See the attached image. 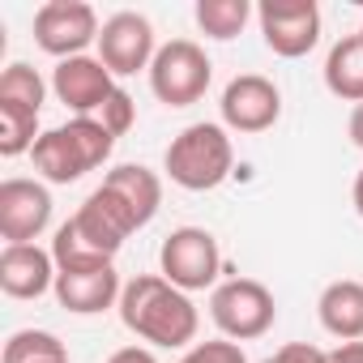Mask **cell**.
Wrapping results in <instances>:
<instances>
[{"label": "cell", "mask_w": 363, "mask_h": 363, "mask_svg": "<svg viewBox=\"0 0 363 363\" xmlns=\"http://www.w3.org/2000/svg\"><path fill=\"white\" fill-rule=\"evenodd\" d=\"M235 150L223 124H189L171 145H167V175L171 184L189 193H210L231 175Z\"/></svg>", "instance_id": "obj_3"}, {"label": "cell", "mask_w": 363, "mask_h": 363, "mask_svg": "<svg viewBox=\"0 0 363 363\" xmlns=\"http://www.w3.org/2000/svg\"><path fill=\"white\" fill-rule=\"evenodd\" d=\"M325 86L333 99L342 103H363V39L350 35V39H337L325 56Z\"/></svg>", "instance_id": "obj_18"}, {"label": "cell", "mask_w": 363, "mask_h": 363, "mask_svg": "<svg viewBox=\"0 0 363 363\" xmlns=\"http://www.w3.org/2000/svg\"><path fill=\"white\" fill-rule=\"evenodd\" d=\"M350 197H354V210H359V218H363V171L354 175V193H350Z\"/></svg>", "instance_id": "obj_29"}, {"label": "cell", "mask_w": 363, "mask_h": 363, "mask_svg": "<svg viewBox=\"0 0 363 363\" xmlns=\"http://www.w3.org/2000/svg\"><path fill=\"white\" fill-rule=\"evenodd\" d=\"M359 39H363V30H359Z\"/></svg>", "instance_id": "obj_31"}, {"label": "cell", "mask_w": 363, "mask_h": 363, "mask_svg": "<svg viewBox=\"0 0 363 363\" xmlns=\"http://www.w3.org/2000/svg\"><path fill=\"white\" fill-rule=\"evenodd\" d=\"M158 56L154 48V26L141 13H116L99 30V60L107 65L111 77H133L137 69H150Z\"/></svg>", "instance_id": "obj_10"}, {"label": "cell", "mask_w": 363, "mask_h": 363, "mask_svg": "<svg viewBox=\"0 0 363 363\" xmlns=\"http://www.w3.org/2000/svg\"><path fill=\"white\" fill-rule=\"evenodd\" d=\"M261 363H329V354L320 346H312V342H286L282 350H274Z\"/></svg>", "instance_id": "obj_25"}, {"label": "cell", "mask_w": 363, "mask_h": 363, "mask_svg": "<svg viewBox=\"0 0 363 363\" xmlns=\"http://www.w3.org/2000/svg\"><path fill=\"white\" fill-rule=\"evenodd\" d=\"M218 269H223V252H218V240L206 227H179L158 248V274L171 286H179L184 295L214 286Z\"/></svg>", "instance_id": "obj_6"}, {"label": "cell", "mask_w": 363, "mask_h": 363, "mask_svg": "<svg viewBox=\"0 0 363 363\" xmlns=\"http://www.w3.org/2000/svg\"><path fill=\"white\" fill-rule=\"evenodd\" d=\"M265 48L282 60H299L320 39V9L316 0H261L257 9Z\"/></svg>", "instance_id": "obj_7"}, {"label": "cell", "mask_w": 363, "mask_h": 363, "mask_svg": "<svg viewBox=\"0 0 363 363\" xmlns=\"http://www.w3.org/2000/svg\"><path fill=\"white\" fill-rule=\"evenodd\" d=\"M329 363H363V342H342L337 350H329Z\"/></svg>", "instance_id": "obj_26"}, {"label": "cell", "mask_w": 363, "mask_h": 363, "mask_svg": "<svg viewBox=\"0 0 363 363\" xmlns=\"http://www.w3.org/2000/svg\"><path fill=\"white\" fill-rule=\"evenodd\" d=\"M35 43L48 56L73 60L90 43H99V18L86 0H48L35 13Z\"/></svg>", "instance_id": "obj_8"}, {"label": "cell", "mask_w": 363, "mask_h": 363, "mask_svg": "<svg viewBox=\"0 0 363 363\" xmlns=\"http://www.w3.org/2000/svg\"><path fill=\"white\" fill-rule=\"evenodd\" d=\"M52 90L56 99L73 111V116H94L107 107V99L120 90L116 77L107 73V65L99 56H73V60H60L56 73H52Z\"/></svg>", "instance_id": "obj_13"}, {"label": "cell", "mask_w": 363, "mask_h": 363, "mask_svg": "<svg viewBox=\"0 0 363 363\" xmlns=\"http://www.w3.org/2000/svg\"><path fill=\"white\" fill-rule=\"evenodd\" d=\"M52 223V193L35 179H5L0 184V240L35 244Z\"/></svg>", "instance_id": "obj_12"}, {"label": "cell", "mask_w": 363, "mask_h": 363, "mask_svg": "<svg viewBox=\"0 0 363 363\" xmlns=\"http://www.w3.org/2000/svg\"><path fill=\"white\" fill-rule=\"evenodd\" d=\"M120 320L137 337L154 346H189L197 337V308L193 299L171 286L162 274H137L120 295Z\"/></svg>", "instance_id": "obj_1"}, {"label": "cell", "mask_w": 363, "mask_h": 363, "mask_svg": "<svg viewBox=\"0 0 363 363\" xmlns=\"http://www.w3.org/2000/svg\"><path fill=\"white\" fill-rule=\"evenodd\" d=\"M223 124L235 128V133H265L278 124L282 116V94L269 77L261 73H240L227 82L223 90Z\"/></svg>", "instance_id": "obj_11"}, {"label": "cell", "mask_w": 363, "mask_h": 363, "mask_svg": "<svg viewBox=\"0 0 363 363\" xmlns=\"http://www.w3.org/2000/svg\"><path fill=\"white\" fill-rule=\"evenodd\" d=\"M210 77H214V65H210L206 48H197L193 39L162 43L150 65V90L167 107H193L210 90Z\"/></svg>", "instance_id": "obj_5"}, {"label": "cell", "mask_w": 363, "mask_h": 363, "mask_svg": "<svg viewBox=\"0 0 363 363\" xmlns=\"http://www.w3.org/2000/svg\"><path fill=\"white\" fill-rule=\"evenodd\" d=\"M99 120H103V128H107L111 137H124V133L133 128V120H137V103H133V94H128V90H116V94L107 99V107L99 111Z\"/></svg>", "instance_id": "obj_24"}, {"label": "cell", "mask_w": 363, "mask_h": 363, "mask_svg": "<svg viewBox=\"0 0 363 363\" xmlns=\"http://www.w3.org/2000/svg\"><path fill=\"white\" fill-rule=\"evenodd\" d=\"M111 145H116V137L103 128V120L73 116L69 124L48 128L35 141L30 158H35V171L43 179H52V184H73V179H82L86 171H94L111 158Z\"/></svg>", "instance_id": "obj_2"}, {"label": "cell", "mask_w": 363, "mask_h": 363, "mask_svg": "<svg viewBox=\"0 0 363 363\" xmlns=\"http://www.w3.org/2000/svg\"><path fill=\"white\" fill-rule=\"evenodd\" d=\"M350 141H354V145L363 150V103H359V107L350 111Z\"/></svg>", "instance_id": "obj_28"}, {"label": "cell", "mask_w": 363, "mask_h": 363, "mask_svg": "<svg viewBox=\"0 0 363 363\" xmlns=\"http://www.w3.org/2000/svg\"><path fill=\"white\" fill-rule=\"evenodd\" d=\"M0 291L9 299H39L56 291V257L39 244H5L0 252Z\"/></svg>", "instance_id": "obj_15"}, {"label": "cell", "mask_w": 363, "mask_h": 363, "mask_svg": "<svg viewBox=\"0 0 363 363\" xmlns=\"http://www.w3.org/2000/svg\"><path fill=\"white\" fill-rule=\"evenodd\" d=\"M103 189L116 193V197L128 206V214L137 218V227H145V223L158 214V206H162V179H158L150 167H137V162H124V167L107 171Z\"/></svg>", "instance_id": "obj_17"}, {"label": "cell", "mask_w": 363, "mask_h": 363, "mask_svg": "<svg viewBox=\"0 0 363 363\" xmlns=\"http://www.w3.org/2000/svg\"><path fill=\"white\" fill-rule=\"evenodd\" d=\"M210 316L223 329V337L252 342V337H265L274 329L278 303H274V291L265 282H257V278H227L210 295Z\"/></svg>", "instance_id": "obj_4"}, {"label": "cell", "mask_w": 363, "mask_h": 363, "mask_svg": "<svg viewBox=\"0 0 363 363\" xmlns=\"http://www.w3.org/2000/svg\"><path fill=\"white\" fill-rule=\"evenodd\" d=\"M107 363H158V359H154L145 346H124V350H116Z\"/></svg>", "instance_id": "obj_27"}, {"label": "cell", "mask_w": 363, "mask_h": 363, "mask_svg": "<svg viewBox=\"0 0 363 363\" xmlns=\"http://www.w3.org/2000/svg\"><path fill=\"white\" fill-rule=\"evenodd\" d=\"M43 99H48V86L39 77V69L30 65H9L0 73V103H18V107H30V111H43Z\"/></svg>", "instance_id": "obj_22"}, {"label": "cell", "mask_w": 363, "mask_h": 363, "mask_svg": "<svg viewBox=\"0 0 363 363\" xmlns=\"http://www.w3.org/2000/svg\"><path fill=\"white\" fill-rule=\"evenodd\" d=\"M320 325L325 333H333L337 342H363V282L354 278H337L320 291Z\"/></svg>", "instance_id": "obj_16"}, {"label": "cell", "mask_w": 363, "mask_h": 363, "mask_svg": "<svg viewBox=\"0 0 363 363\" xmlns=\"http://www.w3.org/2000/svg\"><path fill=\"white\" fill-rule=\"evenodd\" d=\"M48 363H69V359H48Z\"/></svg>", "instance_id": "obj_30"}, {"label": "cell", "mask_w": 363, "mask_h": 363, "mask_svg": "<svg viewBox=\"0 0 363 363\" xmlns=\"http://www.w3.org/2000/svg\"><path fill=\"white\" fill-rule=\"evenodd\" d=\"M248 18H252L248 0H201L197 5V26L206 30V39H218V43L235 39L248 26Z\"/></svg>", "instance_id": "obj_19"}, {"label": "cell", "mask_w": 363, "mask_h": 363, "mask_svg": "<svg viewBox=\"0 0 363 363\" xmlns=\"http://www.w3.org/2000/svg\"><path fill=\"white\" fill-rule=\"evenodd\" d=\"M48 359H69L65 342L48 329H18L5 342V363H48Z\"/></svg>", "instance_id": "obj_21"}, {"label": "cell", "mask_w": 363, "mask_h": 363, "mask_svg": "<svg viewBox=\"0 0 363 363\" xmlns=\"http://www.w3.org/2000/svg\"><path fill=\"white\" fill-rule=\"evenodd\" d=\"M179 363H248L244 346L231 342V337H218V342H197Z\"/></svg>", "instance_id": "obj_23"}, {"label": "cell", "mask_w": 363, "mask_h": 363, "mask_svg": "<svg viewBox=\"0 0 363 363\" xmlns=\"http://www.w3.org/2000/svg\"><path fill=\"white\" fill-rule=\"evenodd\" d=\"M39 137H43L39 133V111L18 107V103H0V154L18 158V154L35 150Z\"/></svg>", "instance_id": "obj_20"}, {"label": "cell", "mask_w": 363, "mask_h": 363, "mask_svg": "<svg viewBox=\"0 0 363 363\" xmlns=\"http://www.w3.org/2000/svg\"><path fill=\"white\" fill-rule=\"evenodd\" d=\"M69 227H73V235L90 248V252H99V257H111L116 261V252H120V244L137 231V218L128 214V206L116 197V193H107L103 184L82 201V210L69 218Z\"/></svg>", "instance_id": "obj_9"}, {"label": "cell", "mask_w": 363, "mask_h": 363, "mask_svg": "<svg viewBox=\"0 0 363 363\" xmlns=\"http://www.w3.org/2000/svg\"><path fill=\"white\" fill-rule=\"evenodd\" d=\"M120 295H124V286H120V274H116L111 261L90 265V269H65V274H56V299L73 316L107 312L111 303H120Z\"/></svg>", "instance_id": "obj_14"}]
</instances>
